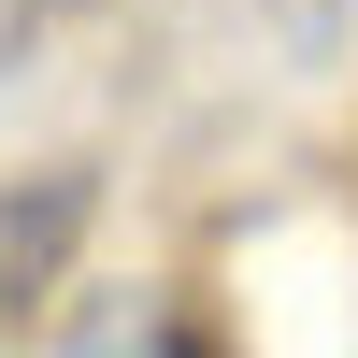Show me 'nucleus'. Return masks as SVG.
Listing matches in <instances>:
<instances>
[{"instance_id":"2","label":"nucleus","mask_w":358,"mask_h":358,"mask_svg":"<svg viewBox=\"0 0 358 358\" xmlns=\"http://www.w3.org/2000/svg\"><path fill=\"white\" fill-rule=\"evenodd\" d=\"M72 358H201V344H187V315H172V301H115Z\"/></svg>"},{"instance_id":"1","label":"nucleus","mask_w":358,"mask_h":358,"mask_svg":"<svg viewBox=\"0 0 358 358\" xmlns=\"http://www.w3.org/2000/svg\"><path fill=\"white\" fill-rule=\"evenodd\" d=\"M86 215H101V187H86V172H15V187H0V330L72 273Z\"/></svg>"}]
</instances>
